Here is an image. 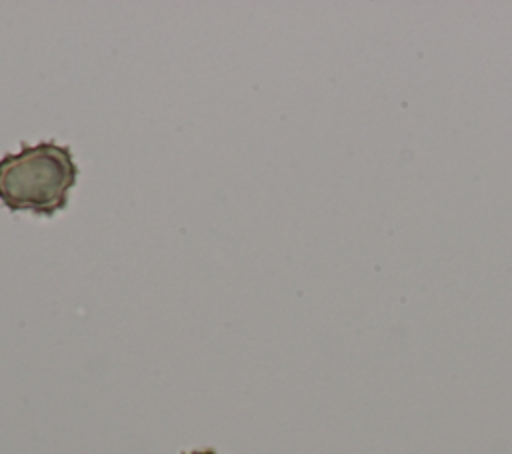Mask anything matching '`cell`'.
Segmentation results:
<instances>
[{"label": "cell", "mask_w": 512, "mask_h": 454, "mask_svg": "<svg viewBox=\"0 0 512 454\" xmlns=\"http://www.w3.org/2000/svg\"><path fill=\"white\" fill-rule=\"evenodd\" d=\"M78 178V164L66 144L44 140L24 144L16 154L0 158V200L12 212L54 216L68 206Z\"/></svg>", "instance_id": "1"}, {"label": "cell", "mask_w": 512, "mask_h": 454, "mask_svg": "<svg viewBox=\"0 0 512 454\" xmlns=\"http://www.w3.org/2000/svg\"><path fill=\"white\" fill-rule=\"evenodd\" d=\"M186 454H216V450L204 448V450H192V452H186Z\"/></svg>", "instance_id": "2"}]
</instances>
